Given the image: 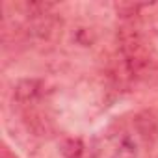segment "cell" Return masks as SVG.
<instances>
[{"mask_svg": "<svg viewBox=\"0 0 158 158\" xmlns=\"http://www.w3.org/2000/svg\"><path fill=\"white\" fill-rule=\"evenodd\" d=\"M60 152L63 158H86V145L80 138H63Z\"/></svg>", "mask_w": 158, "mask_h": 158, "instance_id": "3", "label": "cell"}, {"mask_svg": "<svg viewBox=\"0 0 158 158\" xmlns=\"http://www.w3.org/2000/svg\"><path fill=\"white\" fill-rule=\"evenodd\" d=\"M45 82L37 80V78H24V80H19L13 91V99L15 102L24 108V106H35L41 104L45 99Z\"/></svg>", "mask_w": 158, "mask_h": 158, "instance_id": "2", "label": "cell"}, {"mask_svg": "<svg viewBox=\"0 0 158 158\" xmlns=\"http://www.w3.org/2000/svg\"><path fill=\"white\" fill-rule=\"evenodd\" d=\"M141 136L138 130L121 128L108 134L102 139V145L97 149V158H138Z\"/></svg>", "mask_w": 158, "mask_h": 158, "instance_id": "1", "label": "cell"}, {"mask_svg": "<svg viewBox=\"0 0 158 158\" xmlns=\"http://www.w3.org/2000/svg\"><path fill=\"white\" fill-rule=\"evenodd\" d=\"M2 158H19V156H17L8 145H4V147H2Z\"/></svg>", "mask_w": 158, "mask_h": 158, "instance_id": "4", "label": "cell"}]
</instances>
